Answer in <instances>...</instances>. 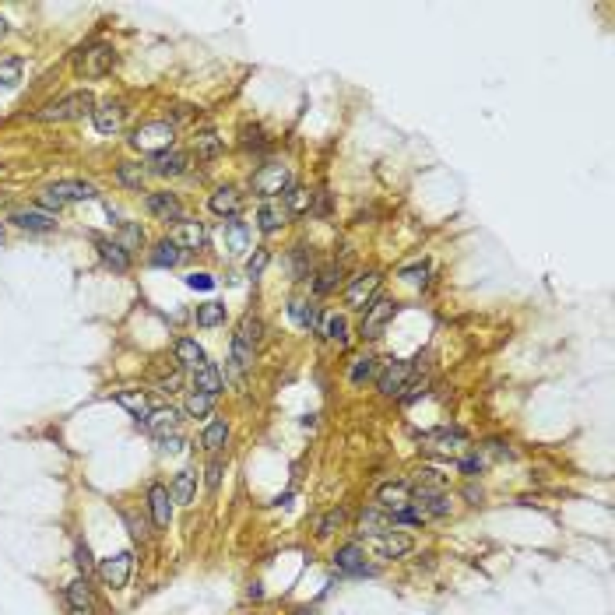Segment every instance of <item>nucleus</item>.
<instances>
[{"label": "nucleus", "mask_w": 615, "mask_h": 615, "mask_svg": "<svg viewBox=\"0 0 615 615\" xmlns=\"http://www.w3.org/2000/svg\"><path fill=\"white\" fill-rule=\"evenodd\" d=\"M194 489H197V475H194L190 468H183V471H176L169 496H173V503H180V506H190V503H194Z\"/></svg>", "instance_id": "nucleus-33"}, {"label": "nucleus", "mask_w": 615, "mask_h": 615, "mask_svg": "<svg viewBox=\"0 0 615 615\" xmlns=\"http://www.w3.org/2000/svg\"><path fill=\"white\" fill-rule=\"evenodd\" d=\"M218 482H222V457H211V464H208V489H218Z\"/></svg>", "instance_id": "nucleus-53"}, {"label": "nucleus", "mask_w": 615, "mask_h": 615, "mask_svg": "<svg viewBox=\"0 0 615 615\" xmlns=\"http://www.w3.org/2000/svg\"><path fill=\"white\" fill-rule=\"evenodd\" d=\"M285 222H288V211L281 208V201H264L260 208H257V229L260 232H278V229H285Z\"/></svg>", "instance_id": "nucleus-26"}, {"label": "nucleus", "mask_w": 615, "mask_h": 615, "mask_svg": "<svg viewBox=\"0 0 615 615\" xmlns=\"http://www.w3.org/2000/svg\"><path fill=\"white\" fill-rule=\"evenodd\" d=\"M11 222H15L18 229H29V232H46V229L57 225V215L46 211V208H22V211L11 215Z\"/></svg>", "instance_id": "nucleus-20"}, {"label": "nucleus", "mask_w": 615, "mask_h": 615, "mask_svg": "<svg viewBox=\"0 0 615 615\" xmlns=\"http://www.w3.org/2000/svg\"><path fill=\"white\" fill-rule=\"evenodd\" d=\"M173 141H176V127L169 120H148V123L134 127V134H130V148H137L144 155H162L173 148Z\"/></svg>", "instance_id": "nucleus-2"}, {"label": "nucleus", "mask_w": 615, "mask_h": 615, "mask_svg": "<svg viewBox=\"0 0 615 615\" xmlns=\"http://www.w3.org/2000/svg\"><path fill=\"white\" fill-rule=\"evenodd\" d=\"M173 356H176V363L187 366V370H201V366L208 363V352H204L194 338H180V342L173 345Z\"/></svg>", "instance_id": "nucleus-28"}, {"label": "nucleus", "mask_w": 615, "mask_h": 615, "mask_svg": "<svg viewBox=\"0 0 615 615\" xmlns=\"http://www.w3.org/2000/svg\"><path fill=\"white\" fill-rule=\"evenodd\" d=\"M412 496H415V485H412V482H387V485L377 489V503H380L384 510H405V506L412 503Z\"/></svg>", "instance_id": "nucleus-18"}, {"label": "nucleus", "mask_w": 615, "mask_h": 615, "mask_svg": "<svg viewBox=\"0 0 615 615\" xmlns=\"http://www.w3.org/2000/svg\"><path fill=\"white\" fill-rule=\"evenodd\" d=\"M194 151H197L201 162H215V158L225 151V141H222L215 130H201V134L194 137Z\"/></svg>", "instance_id": "nucleus-34"}, {"label": "nucleus", "mask_w": 615, "mask_h": 615, "mask_svg": "<svg viewBox=\"0 0 615 615\" xmlns=\"http://www.w3.org/2000/svg\"><path fill=\"white\" fill-rule=\"evenodd\" d=\"M292 187V169L285 162H264L253 176H250V190L264 201H278L285 190Z\"/></svg>", "instance_id": "nucleus-3"}, {"label": "nucleus", "mask_w": 615, "mask_h": 615, "mask_svg": "<svg viewBox=\"0 0 615 615\" xmlns=\"http://www.w3.org/2000/svg\"><path fill=\"white\" fill-rule=\"evenodd\" d=\"M412 377H415V363H408V359H387L377 370V391L384 398H401L405 387L412 384Z\"/></svg>", "instance_id": "nucleus-6"}, {"label": "nucleus", "mask_w": 615, "mask_h": 615, "mask_svg": "<svg viewBox=\"0 0 615 615\" xmlns=\"http://www.w3.org/2000/svg\"><path fill=\"white\" fill-rule=\"evenodd\" d=\"M123 113H127V109H123L120 102L109 99V102H99V106L92 109V123H95V130H99L102 137H113V134L123 127Z\"/></svg>", "instance_id": "nucleus-16"}, {"label": "nucleus", "mask_w": 615, "mask_h": 615, "mask_svg": "<svg viewBox=\"0 0 615 615\" xmlns=\"http://www.w3.org/2000/svg\"><path fill=\"white\" fill-rule=\"evenodd\" d=\"M317 331H320L327 342H334L338 349H345V345H349V317H345V313H338V310H331V313H320V320H317Z\"/></svg>", "instance_id": "nucleus-21"}, {"label": "nucleus", "mask_w": 615, "mask_h": 615, "mask_svg": "<svg viewBox=\"0 0 615 615\" xmlns=\"http://www.w3.org/2000/svg\"><path fill=\"white\" fill-rule=\"evenodd\" d=\"M243 204H246V197H243V190H239V187H232V183L218 187V190L208 197L211 215H218V218H225V222L239 218V215H243Z\"/></svg>", "instance_id": "nucleus-9"}, {"label": "nucleus", "mask_w": 615, "mask_h": 615, "mask_svg": "<svg viewBox=\"0 0 615 615\" xmlns=\"http://www.w3.org/2000/svg\"><path fill=\"white\" fill-rule=\"evenodd\" d=\"M4 36H8V22H4V18H0V39H4Z\"/></svg>", "instance_id": "nucleus-56"}, {"label": "nucleus", "mask_w": 615, "mask_h": 615, "mask_svg": "<svg viewBox=\"0 0 615 615\" xmlns=\"http://www.w3.org/2000/svg\"><path fill=\"white\" fill-rule=\"evenodd\" d=\"M391 531V513L384 506H370L359 513V538H377Z\"/></svg>", "instance_id": "nucleus-23"}, {"label": "nucleus", "mask_w": 615, "mask_h": 615, "mask_svg": "<svg viewBox=\"0 0 615 615\" xmlns=\"http://www.w3.org/2000/svg\"><path fill=\"white\" fill-rule=\"evenodd\" d=\"M180 426V412L176 408H155L141 419V429L151 433V436H165V433H176Z\"/></svg>", "instance_id": "nucleus-22"}, {"label": "nucleus", "mask_w": 615, "mask_h": 615, "mask_svg": "<svg viewBox=\"0 0 615 615\" xmlns=\"http://www.w3.org/2000/svg\"><path fill=\"white\" fill-rule=\"evenodd\" d=\"M225 440H229V422H225V419H215V422L204 429V450H208V454H218V450L225 447Z\"/></svg>", "instance_id": "nucleus-41"}, {"label": "nucleus", "mask_w": 615, "mask_h": 615, "mask_svg": "<svg viewBox=\"0 0 615 615\" xmlns=\"http://www.w3.org/2000/svg\"><path fill=\"white\" fill-rule=\"evenodd\" d=\"M310 204H313V194L306 190V187H288L285 194H281V208L288 211V218H302L306 211H310Z\"/></svg>", "instance_id": "nucleus-30"}, {"label": "nucleus", "mask_w": 615, "mask_h": 615, "mask_svg": "<svg viewBox=\"0 0 615 615\" xmlns=\"http://www.w3.org/2000/svg\"><path fill=\"white\" fill-rule=\"evenodd\" d=\"M211 408H215V398H208V394H201V391H190V398H187V415L204 419V415H211Z\"/></svg>", "instance_id": "nucleus-45"}, {"label": "nucleus", "mask_w": 615, "mask_h": 615, "mask_svg": "<svg viewBox=\"0 0 615 615\" xmlns=\"http://www.w3.org/2000/svg\"><path fill=\"white\" fill-rule=\"evenodd\" d=\"M144 176H148V169L137 165V162H120V165H116V180H120L127 190H141V187H144Z\"/></svg>", "instance_id": "nucleus-40"}, {"label": "nucleus", "mask_w": 615, "mask_h": 615, "mask_svg": "<svg viewBox=\"0 0 615 615\" xmlns=\"http://www.w3.org/2000/svg\"><path fill=\"white\" fill-rule=\"evenodd\" d=\"M169 239H173L180 250H204L208 229H204V222H197V218H180V222L173 225Z\"/></svg>", "instance_id": "nucleus-10"}, {"label": "nucleus", "mask_w": 615, "mask_h": 615, "mask_svg": "<svg viewBox=\"0 0 615 615\" xmlns=\"http://www.w3.org/2000/svg\"><path fill=\"white\" fill-rule=\"evenodd\" d=\"M194 391H201V394H208V398H218V391H222V373H218L215 363H204L201 370H194Z\"/></svg>", "instance_id": "nucleus-32"}, {"label": "nucleus", "mask_w": 615, "mask_h": 615, "mask_svg": "<svg viewBox=\"0 0 615 615\" xmlns=\"http://www.w3.org/2000/svg\"><path fill=\"white\" fill-rule=\"evenodd\" d=\"M187 288H194V292H211V288H215V278L204 274V271H194V274H187Z\"/></svg>", "instance_id": "nucleus-50"}, {"label": "nucleus", "mask_w": 615, "mask_h": 615, "mask_svg": "<svg viewBox=\"0 0 615 615\" xmlns=\"http://www.w3.org/2000/svg\"><path fill=\"white\" fill-rule=\"evenodd\" d=\"M22 81V60H0V92H11Z\"/></svg>", "instance_id": "nucleus-44"}, {"label": "nucleus", "mask_w": 615, "mask_h": 615, "mask_svg": "<svg viewBox=\"0 0 615 615\" xmlns=\"http://www.w3.org/2000/svg\"><path fill=\"white\" fill-rule=\"evenodd\" d=\"M95 197V187L92 183H81V180H57V183H50L43 194H39V204L46 208V211H60L64 204H74V201H92Z\"/></svg>", "instance_id": "nucleus-5"}, {"label": "nucleus", "mask_w": 615, "mask_h": 615, "mask_svg": "<svg viewBox=\"0 0 615 615\" xmlns=\"http://www.w3.org/2000/svg\"><path fill=\"white\" fill-rule=\"evenodd\" d=\"M299 615H310V611H299Z\"/></svg>", "instance_id": "nucleus-58"}, {"label": "nucleus", "mask_w": 615, "mask_h": 615, "mask_svg": "<svg viewBox=\"0 0 615 615\" xmlns=\"http://www.w3.org/2000/svg\"><path fill=\"white\" fill-rule=\"evenodd\" d=\"M95 246H99V257H102L106 267H113L116 274H127V271H130V253H127L116 239H99Z\"/></svg>", "instance_id": "nucleus-27"}, {"label": "nucleus", "mask_w": 615, "mask_h": 615, "mask_svg": "<svg viewBox=\"0 0 615 615\" xmlns=\"http://www.w3.org/2000/svg\"><path fill=\"white\" fill-rule=\"evenodd\" d=\"M225 317H229V313H225V306L215 302V299H211V302H201V306H197V313H194L197 327H222Z\"/></svg>", "instance_id": "nucleus-37"}, {"label": "nucleus", "mask_w": 615, "mask_h": 615, "mask_svg": "<svg viewBox=\"0 0 615 615\" xmlns=\"http://www.w3.org/2000/svg\"><path fill=\"white\" fill-rule=\"evenodd\" d=\"M267 264H271V250H264V246H257L253 253H250V260H246V278H260L264 271H267Z\"/></svg>", "instance_id": "nucleus-46"}, {"label": "nucleus", "mask_w": 615, "mask_h": 615, "mask_svg": "<svg viewBox=\"0 0 615 615\" xmlns=\"http://www.w3.org/2000/svg\"><path fill=\"white\" fill-rule=\"evenodd\" d=\"M288 317H292V324H295V327L310 331V327H317L320 310H317L313 302H306V299H292V302H288Z\"/></svg>", "instance_id": "nucleus-31"}, {"label": "nucleus", "mask_w": 615, "mask_h": 615, "mask_svg": "<svg viewBox=\"0 0 615 615\" xmlns=\"http://www.w3.org/2000/svg\"><path fill=\"white\" fill-rule=\"evenodd\" d=\"M113 64H116V50L109 43H92L74 60V67H78L81 78H106L113 71Z\"/></svg>", "instance_id": "nucleus-7"}, {"label": "nucleus", "mask_w": 615, "mask_h": 615, "mask_svg": "<svg viewBox=\"0 0 615 615\" xmlns=\"http://www.w3.org/2000/svg\"><path fill=\"white\" fill-rule=\"evenodd\" d=\"M342 278H345V267H342V264L320 267V271L313 274V295H331V292L342 285Z\"/></svg>", "instance_id": "nucleus-35"}, {"label": "nucleus", "mask_w": 615, "mask_h": 615, "mask_svg": "<svg viewBox=\"0 0 615 615\" xmlns=\"http://www.w3.org/2000/svg\"><path fill=\"white\" fill-rule=\"evenodd\" d=\"M422 447H426V450H436V454H457L461 447H468V436H464L461 429L443 426V429L426 433V436H422Z\"/></svg>", "instance_id": "nucleus-14"}, {"label": "nucleus", "mask_w": 615, "mask_h": 615, "mask_svg": "<svg viewBox=\"0 0 615 615\" xmlns=\"http://www.w3.org/2000/svg\"><path fill=\"white\" fill-rule=\"evenodd\" d=\"M120 517H123V524H127V531L134 534V541H148V520L137 513V510H130V506H120Z\"/></svg>", "instance_id": "nucleus-42"}, {"label": "nucleus", "mask_w": 615, "mask_h": 615, "mask_svg": "<svg viewBox=\"0 0 615 615\" xmlns=\"http://www.w3.org/2000/svg\"><path fill=\"white\" fill-rule=\"evenodd\" d=\"M222 246H225V253H229V257L246 253V250H250V225H246V222H239V218L225 222V225H222Z\"/></svg>", "instance_id": "nucleus-19"}, {"label": "nucleus", "mask_w": 615, "mask_h": 615, "mask_svg": "<svg viewBox=\"0 0 615 615\" xmlns=\"http://www.w3.org/2000/svg\"><path fill=\"white\" fill-rule=\"evenodd\" d=\"M151 173L155 176H183L187 173V151L169 148L162 155H151Z\"/></svg>", "instance_id": "nucleus-25"}, {"label": "nucleus", "mask_w": 615, "mask_h": 615, "mask_svg": "<svg viewBox=\"0 0 615 615\" xmlns=\"http://www.w3.org/2000/svg\"><path fill=\"white\" fill-rule=\"evenodd\" d=\"M144 208H148V215H151V218H158V222H180V218H183V204H180V197H176V194H169V190L148 194Z\"/></svg>", "instance_id": "nucleus-13"}, {"label": "nucleus", "mask_w": 615, "mask_h": 615, "mask_svg": "<svg viewBox=\"0 0 615 615\" xmlns=\"http://www.w3.org/2000/svg\"><path fill=\"white\" fill-rule=\"evenodd\" d=\"M67 608H71L74 615H95V594H92L88 580L67 583Z\"/></svg>", "instance_id": "nucleus-24"}, {"label": "nucleus", "mask_w": 615, "mask_h": 615, "mask_svg": "<svg viewBox=\"0 0 615 615\" xmlns=\"http://www.w3.org/2000/svg\"><path fill=\"white\" fill-rule=\"evenodd\" d=\"M482 468H485L482 457H468V461H461V471H464V475H478Z\"/></svg>", "instance_id": "nucleus-54"}, {"label": "nucleus", "mask_w": 615, "mask_h": 615, "mask_svg": "<svg viewBox=\"0 0 615 615\" xmlns=\"http://www.w3.org/2000/svg\"><path fill=\"white\" fill-rule=\"evenodd\" d=\"M92 109H95V95H92L88 88H78V92H71V95L50 102L46 109H39V120H46V123H64V120H81V116L92 113Z\"/></svg>", "instance_id": "nucleus-4"}, {"label": "nucleus", "mask_w": 615, "mask_h": 615, "mask_svg": "<svg viewBox=\"0 0 615 615\" xmlns=\"http://www.w3.org/2000/svg\"><path fill=\"white\" fill-rule=\"evenodd\" d=\"M158 450H162V454H180V450H183V436H180V433L158 436Z\"/></svg>", "instance_id": "nucleus-52"}, {"label": "nucleus", "mask_w": 615, "mask_h": 615, "mask_svg": "<svg viewBox=\"0 0 615 615\" xmlns=\"http://www.w3.org/2000/svg\"><path fill=\"white\" fill-rule=\"evenodd\" d=\"M394 313H398V302L391 295H373V302L366 306V313H363V324H359L363 338H380L384 327L394 320Z\"/></svg>", "instance_id": "nucleus-8"}, {"label": "nucleus", "mask_w": 615, "mask_h": 615, "mask_svg": "<svg viewBox=\"0 0 615 615\" xmlns=\"http://www.w3.org/2000/svg\"><path fill=\"white\" fill-rule=\"evenodd\" d=\"M113 398H116V405H120V408H127V412H130L137 422H141V419L151 412V408H148V394H144V391H130V387H127V391H116Z\"/></svg>", "instance_id": "nucleus-36"}, {"label": "nucleus", "mask_w": 615, "mask_h": 615, "mask_svg": "<svg viewBox=\"0 0 615 615\" xmlns=\"http://www.w3.org/2000/svg\"><path fill=\"white\" fill-rule=\"evenodd\" d=\"M292 278H310V260H306V246H292Z\"/></svg>", "instance_id": "nucleus-49"}, {"label": "nucleus", "mask_w": 615, "mask_h": 615, "mask_svg": "<svg viewBox=\"0 0 615 615\" xmlns=\"http://www.w3.org/2000/svg\"><path fill=\"white\" fill-rule=\"evenodd\" d=\"M148 513L155 520V527H169L173 524V496L162 482H151L148 485Z\"/></svg>", "instance_id": "nucleus-15"}, {"label": "nucleus", "mask_w": 615, "mask_h": 615, "mask_svg": "<svg viewBox=\"0 0 615 615\" xmlns=\"http://www.w3.org/2000/svg\"><path fill=\"white\" fill-rule=\"evenodd\" d=\"M377 288H380V271H366V274L352 278V285L345 288V302L356 306V310H366L377 295Z\"/></svg>", "instance_id": "nucleus-12"}, {"label": "nucleus", "mask_w": 615, "mask_h": 615, "mask_svg": "<svg viewBox=\"0 0 615 615\" xmlns=\"http://www.w3.org/2000/svg\"><path fill=\"white\" fill-rule=\"evenodd\" d=\"M148 260H151V267H176V264L183 260V250H180L173 239H162V243L151 250Z\"/></svg>", "instance_id": "nucleus-38"}, {"label": "nucleus", "mask_w": 615, "mask_h": 615, "mask_svg": "<svg viewBox=\"0 0 615 615\" xmlns=\"http://www.w3.org/2000/svg\"><path fill=\"white\" fill-rule=\"evenodd\" d=\"M78 566L88 569V548H81V545H78Z\"/></svg>", "instance_id": "nucleus-55"}, {"label": "nucleus", "mask_w": 615, "mask_h": 615, "mask_svg": "<svg viewBox=\"0 0 615 615\" xmlns=\"http://www.w3.org/2000/svg\"><path fill=\"white\" fill-rule=\"evenodd\" d=\"M373 548H377L380 559H405V555L415 548V541H412L408 534H401V531H387V534H377V538H373Z\"/></svg>", "instance_id": "nucleus-17"}, {"label": "nucleus", "mask_w": 615, "mask_h": 615, "mask_svg": "<svg viewBox=\"0 0 615 615\" xmlns=\"http://www.w3.org/2000/svg\"><path fill=\"white\" fill-rule=\"evenodd\" d=\"M260 334H264V324L257 320V317H243L239 320V327H236V338H232V380H239L250 366H253V352H257V342H260Z\"/></svg>", "instance_id": "nucleus-1"}, {"label": "nucleus", "mask_w": 615, "mask_h": 615, "mask_svg": "<svg viewBox=\"0 0 615 615\" xmlns=\"http://www.w3.org/2000/svg\"><path fill=\"white\" fill-rule=\"evenodd\" d=\"M398 278H401V281H408V285H426V278H429V264H426V260H415V264L401 267V271H398Z\"/></svg>", "instance_id": "nucleus-47"}, {"label": "nucleus", "mask_w": 615, "mask_h": 615, "mask_svg": "<svg viewBox=\"0 0 615 615\" xmlns=\"http://www.w3.org/2000/svg\"><path fill=\"white\" fill-rule=\"evenodd\" d=\"M0 239H4V225H0Z\"/></svg>", "instance_id": "nucleus-57"}, {"label": "nucleus", "mask_w": 615, "mask_h": 615, "mask_svg": "<svg viewBox=\"0 0 615 615\" xmlns=\"http://www.w3.org/2000/svg\"><path fill=\"white\" fill-rule=\"evenodd\" d=\"M127 253L130 250H141L144 246V229L137 225V222H123V229H120V239H116Z\"/></svg>", "instance_id": "nucleus-43"}, {"label": "nucleus", "mask_w": 615, "mask_h": 615, "mask_svg": "<svg viewBox=\"0 0 615 615\" xmlns=\"http://www.w3.org/2000/svg\"><path fill=\"white\" fill-rule=\"evenodd\" d=\"M377 370H380V363H377L373 356H359V359L352 363V370H349V380H352V387H363V384L377 380Z\"/></svg>", "instance_id": "nucleus-39"}, {"label": "nucleus", "mask_w": 615, "mask_h": 615, "mask_svg": "<svg viewBox=\"0 0 615 615\" xmlns=\"http://www.w3.org/2000/svg\"><path fill=\"white\" fill-rule=\"evenodd\" d=\"M310 211H313V215H320V218H327V215H331V194H327V190H317V194H313Z\"/></svg>", "instance_id": "nucleus-51"}, {"label": "nucleus", "mask_w": 615, "mask_h": 615, "mask_svg": "<svg viewBox=\"0 0 615 615\" xmlns=\"http://www.w3.org/2000/svg\"><path fill=\"white\" fill-rule=\"evenodd\" d=\"M334 566H338L342 573H366V548H363L359 541L338 548V552H334Z\"/></svg>", "instance_id": "nucleus-29"}, {"label": "nucleus", "mask_w": 615, "mask_h": 615, "mask_svg": "<svg viewBox=\"0 0 615 615\" xmlns=\"http://www.w3.org/2000/svg\"><path fill=\"white\" fill-rule=\"evenodd\" d=\"M342 524H345V510H327V513L317 520V534H320V538H327V534H334Z\"/></svg>", "instance_id": "nucleus-48"}, {"label": "nucleus", "mask_w": 615, "mask_h": 615, "mask_svg": "<svg viewBox=\"0 0 615 615\" xmlns=\"http://www.w3.org/2000/svg\"><path fill=\"white\" fill-rule=\"evenodd\" d=\"M130 569H134V555L130 552H116V555L99 562V576H102L106 587H127Z\"/></svg>", "instance_id": "nucleus-11"}]
</instances>
